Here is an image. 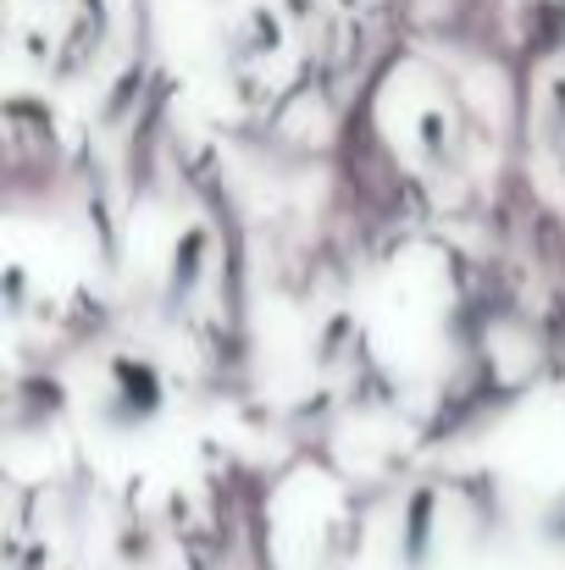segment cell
<instances>
[{"label":"cell","instance_id":"6da1fadb","mask_svg":"<svg viewBox=\"0 0 565 570\" xmlns=\"http://www.w3.org/2000/svg\"><path fill=\"white\" fill-rule=\"evenodd\" d=\"M167 404V382L150 361H111L106 366V393H100V426L106 432H145Z\"/></svg>","mask_w":565,"mask_h":570},{"label":"cell","instance_id":"7a4b0ae2","mask_svg":"<svg viewBox=\"0 0 565 570\" xmlns=\"http://www.w3.org/2000/svg\"><path fill=\"white\" fill-rule=\"evenodd\" d=\"M427 549H432V493H416L410 510H405V566L421 570Z\"/></svg>","mask_w":565,"mask_h":570},{"label":"cell","instance_id":"3957f363","mask_svg":"<svg viewBox=\"0 0 565 570\" xmlns=\"http://www.w3.org/2000/svg\"><path fill=\"white\" fill-rule=\"evenodd\" d=\"M544 532H549V543H565V499L549 504V515H544Z\"/></svg>","mask_w":565,"mask_h":570}]
</instances>
